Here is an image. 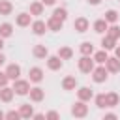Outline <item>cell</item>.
<instances>
[{
    "mask_svg": "<svg viewBox=\"0 0 120 120\" xmlns=\"http://www.w3.org/2000/svg\"><path fill=\"white\" fill-rule=\"evenodd\" d=\"M92 81L94 82H98V84H101V82H105L107 79H109V69L105 68V64H98L94 69H92Z\"/></svg>",
    "mask_w": 120,
    "mask_h": 120,
    "instance_id": "cell-1",
    "label": "cell"
},
{
    "mask_svg": "<svg viewBox=\"0 0 120 120\" xmlns=\"http://www.w3.org/2000/svg\"><path fill=\"white\" fill-rule=\"evenodd\" d=\"M77 68H79V71H81V73H92V69L96 68V62H94V58H92V56L82 54V56L77 60Z\"/></svg>",
    "mask_w": 120,
    "mask_h": 120,
    "instance_id": "cell-2",
    "label": "cell"
},
{
    "mask_svg": "<svg viewBox=\"0 0 120 120\" xmlns=\"http://www.w3.org/2000/svg\"><path fill=\"white\" fill-rule=\"evenodd\" d=\"M11 86H13V90H15V94H17V96H28V92H30V88H32V86H30V81L21 79V77H19V79H15Z\"/></svg>",
    "mask_w": 120,
    "mask_h": 120,
    "instance_id": "cell-3",
    "label": "cell"
},
{
    "mask_svg": "<svg viewBox=\"0 0 120 120\" xmlns=\"http://www.w3.org/2000/svg\"><path fill=\"white\" fill-rule=\"evenodd\" d=\"M71 116H75V118H84V116H88V105H86V101L77 99V101L71 105Z\"/></svg>",
    "mask_w": 120,
    "mask_h": 120,
    "instance_id": "cell-4",
    "label": "cell"
},
{
    "mask_svg": "<svg viewBox=\"0 0 120 120\" xmlns=\"http://www.w3.org/2000/svg\"><path fill=\"white\" fill-rule=\"evenodd\" d=\"M43 77H45V73H43V69H41L39 66H34V68L28 69V81H30V82L39 84V82L43 81Z\"/></svg>",
    "mask_w": 120,
    "mask_h": 120,
    "instance_id": "cell-5",
    "label": "cell"
},
{
    "mask_svg": "<svg viewBox=\"0 0 120 120\" xmlns=\"http://www.w3.org/2000/svg\"><path fill=\"white\" fill-rule=\"evenodd\" d=\"M15 24L21 28H26L32 24V13L30 11H21L19 15H15Z\"/></svg>",
    "mask_w": 120,
    "mask_h": 120,
    "instance_id": "cell-6",
    "label": "cell"
},
{
    "mask_svg": "<svg viewBox=\"0 0 120 120\" xmlns=\"http://www.w3.org/2000/svg\"><path fill=\"white\" fill-rule=\"evenodd\" d=\"M45 60H47V68H49L51 71H58V69H62V66H64V60H62L58 54H49Z\"/></svg>",
    "mask_w": 120,
    "mask_h": 120,
    "instance_id": "cell-7",
    "label": "cell"
},
{
    "mask_svg": "<svg viewBox=\"0 0 120 120\" xmlns=\"http://www.w3.org/2000/svg\"><path fill=\"white\" fill-rule=\"evenodd\" d=\"M88 28H90V21H88L86 17H77V19L73 21V30H77L79 34L88 32Z\"/></svg>",
    "mask_w": 120,
    "mask_h": 120,
    "instance_id": "cell-8",
    "label": "cell"
},
{
    "mask_svg": "<svg viewBox=\"0 0 120 120\" xmlns=\"http://www.w3.org/2000/svg\"><path fill=\"white\" fill-rule=\"evenodd\" d=\"M77 99L88 103L90 99H94V90H92L90 86H79V88H77Z\"/></svg>",
    "mask_w": 120,
    "mask_h": 120,
    "instance_id": "cell-9",
    "label": "cell"
},
{
    "mask_svg": "<svg viewBox=\"0 0 120 120\" xmlns=\"http://www.w3.org/2000/svg\"><path fill=\"white\" fill-rule=\"evenodd\" d=\"M30 28H32V32H34L36 36H43V34L49 30V28H47V21H41V19H36V21H32Z\"/></svg>",
    "mask_w": 120,
    "mask_h": 120,
    "instance_id": "cell-10",
    "label": "cell"
},
{
    "mask_svg": "<svg viewBox=\"0 0 120 120\" xmlns=\"http://www.w3.org/2000/svg\"><path fill=\"white\" fill-rule=\"evenodd\" d=\"M28 96H30V101L39 103V101H43V99H45V90H43L41 86H32V88H30V92H28Z\"/></svg>",
    "mask_w": 120,
    "mask_h": 120,
    "instance_id": "cell-11",
    "label": "cell"
},
{
    "mask_svg": "<svg viewBox=\"0 0 120 120\" xmlns=\"http://www.w3.org/2000/svg\"><path fill=\"white\" fill-rule=\"evenodd\" d=\"M47 28H49L51 32H60V30L64 28V21H60V19L54 17V15H51V17L47 19Z\"/></svg>",
    "mask_w": 120,
    "mask_h": 120,
    "instance_id": "cell-12",
    "label": "cell"
},
{
    "mask_svg": "<svg viewBox=\"0 0 120 120\" xmlns=\"http://www.w3.org/2000/svg\"><path fill=\"white\" fill-rule=\"evenodd\" d=\"M6 73H8L9 81H15V79H19V77H21V66H19V64H15V62H11V64H8V66H6Z\"/></svg>",
    "mask_w": 120,
    "mask_h": 120,
    "instance_id": "cell-13",
    "label": "cell"
},
{
    "mask_svg": "<svg viewBox=\"0 0 120 120\" xmlns=\"http://www.w3.org/2000/svg\"><path fill=\"white\" fill-rule=\"evenodd\" d=\"M105 68L109 69V73H120V58L109 56V58L105 60Z\"/></svg>",
    "mask_w": 120,
    "mask_h": 120,
    "instance_id": "cell-14",
    "label": "cell"
},
{
    "mask_svg": "<svg viewBox=\"0 0 120 120\" xmlns=\"http://www.w3.org/2000/svg\"><path fill=\"white\" fill-rule=\"evenodd\" d=\"M28 11L32 13V17L43 15V11H45V4H43L41 0H34V2H30V8H28Z\"/></svg>",
    "mask_w": 120,
    "mask_h": 120,
    "instance_id": "cell-15",
    "label": "cell"
},
{
    "mask_svg": "<svg viewBox=\"0 0 120 120\" xmlns=\"http://www.w3.org/2000/svg\"><path fill=\"white\" fill-rule=\"evenodd\" d=\"M32 54H34V58H47L49 56V49H47V45H41V43H38V45H34L32 47Z\"/></svg>",
    "mask_w": 120,
    "mask_h": 120,
    "instance_id": "cell-16",
    "label": "cell"
},
{
    "mask_svg": "<svg viewBox=\"0 0 120 120\" xmlns=\"http://www.w3.org/2000/svg\"><path fill=\"white\" fill-rule=\"evenodd\" d=\"M62 90H77V79H75V75H66L64 79H62Z\"/></svg>",
    "mask_w": 120,
    "mask_h": 120,
    "instance_id": "cell-17",
    "label": "cell"
},
{
    "mask_svg": "<svg viewBox=\"0 0 120 120\" xmlns=\"http://www.w3.org/2000/svg\"><path fill=\"white\" fill-rule=\"evenodd\" d=\"M13 96H15V90H13V86H2V88H0V101H4V103H9V101L13 99Z\"/></svg>",
    "mask_w": 120,
    "mask_h": 120,
    "instance_id": "cell-18",
    "label": "cell"
},
{
    "mask_svg": "<svg viewBox=\"0 0 120 120\" xmlns=\"http://www.w3.org/2000/svg\"><path fill=\"white\" fill-rule=\"evenodd\" d=\"M92 28H94V32H96V34H99V36H103V34H107V28H109V22H107L105 19H98V21H94V24H92Z\"/></svg>",
    "mask_w": 120,
    "mask_h": 120,
    "instance_id": "cell-19",
    "label": "cell"
},
{
    "mask_svg": "<svg viewBox=\"0 0 120 120\" xmlns=\"http://www.w3.org/2000/svg\"><path fill=\"white\" fill-rule=\"evenodd\" d=\"M114 47H116V39L111 38L109 34H103V38H101V49H105V51H114Z\"/></svg>",
    "mask_w": 120,
    "mask_h": 120,
    "instance_id": "cell-20",
    "label": "cell"
},
{
    "mask_svg": "<svg viewBox=\"0 0 120 120\" xmlns=\"http://www.w3.org/2000/svg\"><path fill=\"white\" fill-rule=\"evenodd\" d=\"M62 60H71V56H73V49L71 47H68V45H62V47H58V52H56Z\"/></svg>",
    "mask_w": 120,
    "mask_h": 120,
    "instance_id": "cell-21",
    "label": "cell"
},
{
    "mask_svg": "<svg viewBox=\"0 0 120 120\" xmlns=\"http://www.w3.org/2000/svg\"><path fill=\"white\" fill-rule=\"evenodd\" d=\"M19 112H21V118H32L34 116V107L30 103H22L19 107Z\"/></svg>",
    "mask_w": 120,
    "mask_h": 120,
    "instance_id": "cell-22",
    "label": "cell"
},
{
    "mask_svg": "<svg viewBox=\"0 0 120 120\" xmlns=\"http://www.w3.org/2000/svg\"><path fill=\"white\" fill-rule=\"evenodd\" d=\"M0 36H2L4 39L11 38V36H13V24H11V22H2V24H0Z\"/></svg>",
    "mask_w": 120,
    "mask_h": 120,
    "instance_id": "cell-23",
    "label": "cell"
},
{
    "mask_svg": "<svg viewBox=\"0 0 120 120\" xmlns=\"http://www.w3.org/2000/svg\"><path fill=\"white\" fill-rule=\"evenodd\" d=\"M92 58H94V62H96V64H105V60L109 58V54H107V51H105V49H99V51H94Z\"/></svg>",
    "mask_w": 120,
    "mask_h": 120,
    "instance_id": "cell-24",
    "label": "cell"
},
{
    "mask_svg": "<svg viewBox=\"0 0 120 120\" xmlns=\"http://www.w3.org/2000/svg\"><path fill=\"white\" fill-rule=\"evenodd\" d=\"M105 99H107V107H116L120 103V96L116 92H107L105 94Z\"/></svg>",
    "mask_w": 120,
    "mask_h": 120,
    "instance_id": "cell-25",
    "label": "cell"
},
{
    "mask_svg": "<svg viewBox=\"0 0 120 120\" xmlns=\"http://www.w3.org/2000/svg\"><path fill=\"white\" fill-rule=\"evenodd\" d=\"M11 11H13V4L9 0H0V15L8 17V15H11Z\"/></svg>",
    "mask_w": 120,
    "mask_h": 120,
    "instance_id": "cell-26",
    "label": "cell"
},
{
    "mask_svg": "<svg viewBox=\"0 0 120 120\" xmlns=\"http://www.w3.org/2000/svg\"><path fill=\"white\" fill-rule=\"evenodd\" d=\"M103 15H105L103 19H105L109 24H114V22H118V11H116V9H107Z\"/></svg>",
    "mask_w": 120,
    "mask_h": 120,
    "instance_id": "cell-27",
    "label": "cell"
},
{
    "mask_svg": "<svg viewBox=\"0 0 120 120\" xmlns=\"http://www.w3.org/2000/svg\"><path fill=\"white\" fill-rule=\"evenodd\" d=\"M79 51H81V54L92 56V54H94V45H92V41H82V43L79 45Z\"/></svg>",
    "mask_w": 120,
    "mask_h": 120,
    "instance_id": "cell-28",
    "label": "cell"
},
{
    "mask_svg": "<svg viewBox=\"0 0 120 120\" xmlns=\"http://www.w3.org/2000/svg\"><path fill=\"white\" fill-rule=\"evenodd\" d=\"M94 103L98 109H107V99H105V94H96L94 96Z\"/></svg>",
    "mask_w": 120,
    "mask_h": 120,
    "instance_id": "cell-29",
    "label": "cell"
},
{
    "mask_svg": "<svg viewBox=\"0 0 120 120\" xmlns=\"http://www.w3.org/2000/svg\"><path fill=\"white\" fill-rule=\"evenodd\" d=\"M107 34L111 36V38H114V39H118L120 38V26L114 22V24H109V28H107Z\"/></svg>",
    "mask_w": 120,
    "mask_h": 120,
    "instance_id": "cell-30",
    "label": "cell"
},
{
    "mask_svg": "<svg viewBox=\"0 0 120 120\" xmlns=\"http://www.w3.org/2000/svg\"><path fill=\"white\" fill-rule=\"evenodd\" d=\"M52 15H54V17H58L60 21H66V19H68V9H66V8H54Z\"/></svg>",
    "mask_w": 120,
    "mask_h": 120,
    "instance_id": "cell-31",
    "label": "cell"
},
{
    "mask_svg": "<svg viewBox=\"0 0 120 120\" xmlns=\"http://www.w3.org/2000/svg\"><path fill=\"white\" fill-rule=\"evenodd\" d=\"M19 118H21L19 111H8L6 112V120H19Z\"/></svg>",
    "mask_w": 120,
    "mask_h": 120,
    "instance_id": "cell-32",
    "label": "cell"
},
{
    "mask_svg": "<svg viewBox=\"0 0 120 120\" xmlns=\"http://www.w3.org/2000/svg\"><path fill=\"white\" fill-rule=\"evenodd\" d=\"M8 82H9L8 73H6V71H0V88H2V86H8Z\"/></svg>",
    "mask_w": 120,
    "mask_h": 120,
    "instance_id": "cell-33",
    "label": "cell"
},
{
    "mask_svg": "<svg viewBox=\"0 0 120 120\" xmlns=\"http://www.w3.org/2000/svg\"><path fill=\"white\" fill-rule=\"evenodd\" d=\"M45 118H47V120H58L60 114H58L56 111H49V112H45Z\"/></svg>",
    "mask_w": 120,
    "mask_h": 120,
    "instance_id": "cell-34",
    "label": "cell"
},
{
    "mask_svg": "<svg viewBox=\"0 0 120 120\" xmlns=\"http://www.w3.org/2000/svg\"><path fill=\"white\" fill-rule=\"evenodd\" d=\"M103 120H116V112H105Z\"/></svg>",
    "mask_w": 120,
    "mask_h": 120,
    "instance_id": "cell-35",
    "label": "cell"
},
{
    "mask_svg": "<svg viewBox=\"0 0 120 120\" xmlns=\"http://www.w3.org/2000/svg\"><path fill=\"white\" fill-rule=\"evenodd\" d=\"M32 118H34V120H43V118H45V114H43V112H34V116H32Z\"/></svg>",
    "mask_w": 120,
    "mask_h": 120,
    "instance_id": "cell-36",
    "label": "cell"
},
{
    "mask_svg": "<svg viewBox=\"0 0 120 120\" xmlns=\"http://www.w3.org/2000/svg\"><path fill=\"white\" fill-rule=\"evenodd\" d=\"M41 2H43L45 6H54V4H56V0H41Z\"/></svg>",
    "mask_w": 120,
    "mask_h": 120,
    "instance_id": "cell-37",
    "label": "cell"
},
{
    "mask_svg": "<svg viewBox=\"0 0 120 120\" xmlns=\"http://www.w3.org/2000/svg\"><path fill=\"white\" fill-rule=\"evenodd\" d=\"M4 64H6V56H4V52L0 51V68H2Z\"/></svg>",
    "mask_w": 120,
    "mask_h": 120,
    "instance_id": "cell-38",
    "label": "cell"
},
{
    "mask_svg": "<svg viewBox=\"0 0 120 120\" xmlns=\"http://www.w3.org/2000/svg\"><path fill=\"white\" fill-rule=\"evenodd\" d=\"M86 2H88L90 6H99V4H101V0H86Z\"/></svg>",
    "mask_w": 120,
    "mask_h": 120,
    "instance_id": "cell-39",
    "label": "cell"
},
{
    "mask_svg": "<svg viewBox=\"0 0 120 120\" xmlns=\"http://www.w3.org/2000/svg\"><path fill=\"white\" fill-rule=\"evenodd\" d=\"M114 56H116V58H120V45H116V47H114Z\"/></svg>",
    "mask_w": 120,
    "mask_h": 120,
    "instance_id": "cell-40",
    "label": "cell"
},
{
    "mask_svg": "<svg viewBox=\"0 0 120 120\" xmlns=\"http://www.w3.org/2000/svg\"><path fill=\"white\" fill-rule=\"evenodd\" d=\"M2 49H4V38L0 36V51H2Z\"/></svg>",
    "mask_w": 120,
    "mask_h": 120,
    "instance_id": "cell-41",
    "label": "cell"
},
{
    "mask_svg": "<svg viewBox=\"0 0 120 120\" xmlns=\"http://www.w3.org/2000/svg\"><path fill=\"white\" fill-rule=\"evenodd\" d=\"M2 118H6V112H2V111H0V120H2Z\"/></svg>",
    "mask_w": 120,
    "mask_h": 120,
    "instance_id": "cell-42",
    "label": "cell"
},
{
    "mask_svg": "<svg viewBox=\"0 0 120 120\" xmlns=\"http://www.w3.org/2000/svg\"><path fill=\"white\" fill-rule=\"evenodd\" d=\"M118 2H120V0H118Z\"/></svg>",
    "mask_w": 120,
    "mask_h": 120,
    "instance_id": "cell-43",
    "label": "cell"
}]
</instances>
